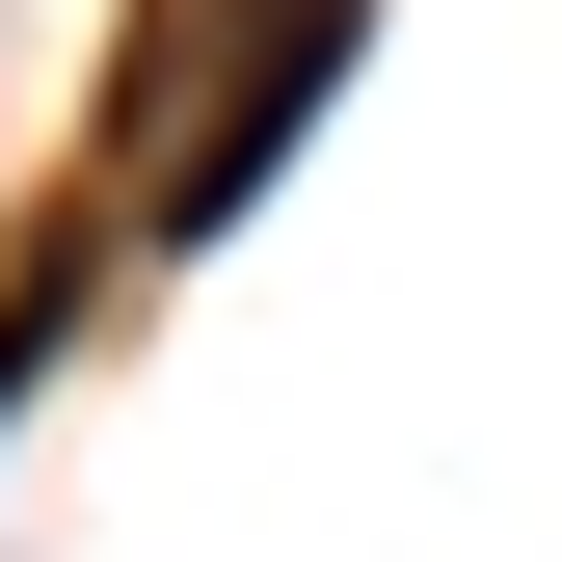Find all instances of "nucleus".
Masks as SVG:
<instances>
[{
    "instance_id": "1",
    "label": "nucleus",
    "mask_w": 562,
    "mask_h": 562,
    "mask_svg": "<svg viewBox=\"0 0 562 562\" xmlns=\"http://www.w3.org/2000/svg\"><path fill=\"white\" fill-rule=\"evenodd\" d=\"M322 81H348V0H268V27H241V81H215V108H188V134H161V161H134V215H161V241H215V215H241V188H268V134H295Z\"/></svg>"
}]
</instances>
